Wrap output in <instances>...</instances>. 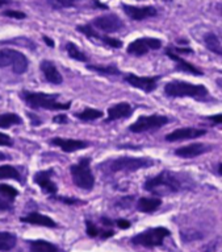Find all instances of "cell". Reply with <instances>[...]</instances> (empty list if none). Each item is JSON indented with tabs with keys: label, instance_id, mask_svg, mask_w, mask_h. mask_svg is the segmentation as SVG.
Instances as JSON below:
<instances>
[{
	"label": "cell",
	"instance_id": "cell-34",
	"mask_svg": "<svg viewBox=\"0 0 222 252\" xmlns=\"http://www.w3.org/2000/svg\"><path fill=\"white\" fill-rule=\"evenodd\" d=\"M4 16L8 17H13V19H25V13L20 12V11H13V9H8V11H4Z\"/></svg>",
	"mask_w": 222,
	"mask_h": 252
},
{
	"label": "cell",
	"instance_id": "cell-8",
	"mask_svg": "<svg viewBox=\"0 0 222 252\" xmlns=\"http://www.w3.org/2000/svg\"><path fill=\"white\" fill-rule=\"evenodd\" d=\"M169 123V118L165 115H150V116H141L136 123L130 126V131L136 133L146 132L151 129H158Z\"/></svg>",
	"mask_w": 222,
	"mask_h": 252
},
{
	"label": "cell",
	"instance_id": "cell-30",
	"mask_svg": "<svg viewBox=\"0 0 222 252\" xmlns=\"http://www.w3.org/2000/svg\"><path fill=\"white\" fill-rule=\"evenodd\" d=\"M88 70L96 71L99 74L105 75H119L120 70L116 66H101V65H87Z\"/></svg>",
	"mask_w": 222,
	"mask_h": 252
},
{
	"label": "cell",
	"instance_id": "cell-26",
	"mask_svg": "<svg viewBox=\"0 0 222 252\" xmlns=\"http://www.w3.org/2000/svg\"><path fill=\"white\" fill-rule=\"evenodd\" d=\"M21 123H23V120H21V118L17 114H12V112L0 114V128H9L12 126Z\"/></svg>",
	"mask_w": 222,
	"mask_h": 252
},
{
	"label": "cell",
	"instance_id": "cell-37",
	"mask_svg": "<svg viewBox=\"0 0 222 252\" xmlns=\"http://www.w3.org/2000/svg\"><path fill=\"white\" fill-rule=\"evenodd\" d=\"M170 50H171V52H173L175 54H177V56H179V54H183V53L191 54L192 52H194V50L189 49V48H170Z\"/></svg>",
	"mask_w": 222,
	"mask_h": 252
},
{
	"label": "cell",
	"instance_id": "cell-42",
	"mask_svg": "<svg viewBox=\"0 0 222 252\" xmlns=\"http://www.w3.org/2000/svg\"><path fill=\"white\" fill-rule=\"evenodd\" d=\"M53 199H59L62 202L69 203V205H74V203H78L79 201L75 198H63V197H58V198H53Z\"/></svg>",
	"mask_w": 222,
	"mask_h": 252
},
{
	"label": "cell",
	"instance_id": "cell-19",
	"mask_svg": "<svg viewBox=\"0 0 222 252\" xmlns=\"http://www.w3.org/2000/svg\"><path fill=\"white\" fill-rule=\"evenodd\" d=\"M166 54L169 56L171 60H173L175 63H176V70L179 71H183V73H188V74H194V75H202L204 73H202L200 69H197L196 66H194L192 63H189V62H187L185 60H183V58L180 57V56H177V54H175L173 52H171L170 50V48H167L166 49Z\"/></svg>",
	"mask_w": 222,
	"mask_h": 252
},
{
	"label": "cell",
	"instance_id": "cell-23",
	"mask_svg": "<svg viewBox=\"0 0 222 252\" xmlns=\"http://www.w3.org/2000/svg\"><path fill=\"white\" fill-rule=\"evenodd\" d=\"M30 252H61L55 244L50 243L48 240H33L29 244Z\"/></svg>",
	"mask_w": 222,
	"mask_h": 252
},
{
	"label": "cell",
	"instance_id": "cell-43",
	"mask_svg": "<svg viewBox=\"0 0 222 252\" xmlns=\"http://www.w3.org/2000/svg\"><path fill=\"white\" fill-rule=\"evenodd\" d=\"M94 5L96 7V8H103V9H107L108 7L105 4H101L100 1H98V0H94Z\"/></svg>",
	"mask_w": 222,
	"mask_h": 252
},
{
	"label": "cell",
	"instance_id": "cell-1",
	"mask_svg": "<svg viewBox=\"0 0 222 252\" xmlns=\"http://www.w3.org/2000/svg\"><path fill=\"white\" fill-rule=\"evenodd\" d=\"M144 188L145 190L155 195H169L179 193L183 189V185L175 174L170 173L169 170H163L162 173L156 174L155 177L148 178Z\"/></svg>",
	"mask_w": 222,
	"mask_h": 252
},
{
	"label": "cell",
	"instance_id": "cell-7",
	"mask_svg": "<svg viewBox=\"0 0 222 252\" xmlns=\"http://www.w3.org/2000/svg\"><path fill=\"white\" fill-rule=\"evenodd\" d=\"M171 235V231L166 227H155L141 232L132 239L133 244L144 246V247H158L163 244V240Z\"/></svg>",
	"mask_w": 222,
	"mask_h": 252
},
{
	"label": "cell",
	"instance_id": "cell-40",
	"mask_svg": "<svg viewBox=\"0 0 222 252\" xmlns=\"http://www.w3.org/2000/svg\"><path fill=\"white\" fill-rule=\"evenodd\" d=\"M117 226H119L120 228H129L130 227V222L129 220H126V219H119L117 222Z\"/></svg>",
	"mask_w": 222,
	"mask_h": 252
},
{
	"label": "cell",
	"instance_id": "cell-27",
	"mask_svg": "<svg viewBox=\"0 0 222 252\" xmlns=\"http://www.w3.org/2000/svg\"><path fill=\"white\" fill-rule=\"evenodd\" d=\"M8 178L21 182L20 173H19V170H17L15 166H11V165L0 166V180H8Z\"/></svg>",
	"mask_w": 222,
	"mask_h": 252
},
{
	"label": "cell",
	"instance_id": "cell-45",
	"mask_svg": "<svg viewBox=\"0 0 222 252\" xmlns=\"http://www.w3.org/2000/svg\"><path fill=\"white\" fill-rule=\"evenodd\" d=\"M101 222H103V224H105V226H111V227L115 224L113 222H112L111 219H108V218H103L101 219Z\"/></svg>",
	"mask_w": 222,
	"mask_h": 252
},
{
	"label": "cell",
	"instance_id": "cell-29",
	"mask_svg": "<svg viewBox=\"0 0 222 252\" xmlns=\"http://www.w3.org/2000/svg\"><path fill=\"white\" fill-rule=\"evenodd\" d=\"M66 49H67V53H69V56H70L73 60H76V61H80V62H87V56L84 53H83L82 50L79 49L78 46L75 45L74 42L69 41L66 44Z\"/></svg>",
	"mask_w": 222,
	"mask_h": 252
},
{
	"label": "cell",
	"instance_id": "cell-10",
	"mask_svg": "<svg viewBox=\"0 0 222 252\" xmlns=\"http://www.w3.org/2000/svg\"><path fill=\"white\" fill-rule=\"evenodd\" d=\"M94 25L100 31H103L104 33H115V32H120L123 28V20L115 13L96 17L94 20Z\"/></svg>",
	"mask_w": 222,
	"mask_h": 252
},
{
	"label": "cell",
	"instance_id": "cell-33",
	"mask_svg": "<svg viewBox=\"0 0 222 252\" xmlns=\"http://www.w3.org/2000/svg\"><path fill=\"white\" fill-rule=\"evenodd\" d=\"M86 226H87V234H88V236H91V238H95V236L99 235L100 230L96 226H95L91 220H86Z\"/></svg>",
	"mask_w": 222,
	"mask_h": 252
},
{
	"label": "cell",
	"instance_id": "cell-49",
	"mask_svg": "<svg viewBox=\"0 0 222 252\" xmlns=\"http://www.w3.org/2000/svg\"><path fill=\"white\" fill-rule=\"evenodd\" d=\"M165 1H171V0H165Z\"/></svg>",
	"mask_w": 222,
	"mask_h": 252
},
{
	"label": "cell",
	"instance_id": "cell-35",
	"mask_svg": "<svg viewBox=\"0 0 222 252\" xmlns=\"http://www.w3.org/2000/svg\"><path fill=\"white\" fill-rule=\"evenodd\" d=\"M12 203L13 202H11L8 199H4L0 197V211L11 210V209H12Z\"/></svg>",
	"mask_w": 222,
	"mask_h": 252
},
{
	"label": "cell",
	"instance_id": "cell-39",
	"mask_svg": "<svg viewBox=\"0 0 222 252\" xmlns=\"http://www.w3.org/2000/svg\"><path fill=\"white\" fill-rule=\"evenodd\" d=\"M210 122H213L216 124H222V114H218V115H209L206 118Z\"/></svg>",
	"mask_w": 222,
	"mask_h": 252
},
{
	"label": "cell",
	"instance_id": "cell-32",
	"mask_svg": "<svg viewBox=\"0 0 222 252\" xmlns=\"http://www.w3.org/2000/svg\"><path fill=\"white\" fill-rule=\"evenodd\" d=\"M80 0H49L53 8H73L76 7Z\"/></svg>",
	"mask_w": 222,
	"mask_h": 252
},
{
	"label": "cell",
	"instance_id": "cell-15",
	"mask_svg": "<svg viewBox=\"0 0 222 252\" xmlns=\"http://www.w3.org/2000/svg\"><path fill=\"white\" fill-rule=\"evenodd\" d=\"M54 174L53 169L41 170L34 174V182L37 184L46 194H55L57 193V185L51 181V176Z\"/></svg>",
	"mask_w": 222,
	"mask_h": 252
},
{
	"label": "cell",
	"instance_id": "cell-48",
	"mask_svg": "<svg viewBox=\"0 0 222 252\" xmlns=\"http://www.w3.org/2000/svg\"><path fill=\"white\" fill-rule=\"evenodd\" d=\"M218 173H220L222 176V162H221V164H220V165H218Z\"/></svg>",
	"mask_w": 222,
	"mask_h": 252
},
{
	"label": "cell",
	"instance_id": "cell-24",
	"mask_svg": "<svg viewBox=\"0 0 222 252\" xmlns=\"http://www.w3.org/2000/svg\"><path fill=\"white\" fill-rule=\"evenodd\" d=\"M17 243V238L15 234L7 231H0V251L7 252L15 248Z\"/></svg>",
	"mask_w": 222,
	"mask_h": 252
},
{
	"label": "cell",
	"instance_id": "cell-31",
	"mask_svg": "<svg viewBox=\"0 0 222 252\" xmlns=\"http://www.w3.org/2000/svg\"><path fill=\"white\" fill-rule=\"evenodd\" d=\"M17 195H19V191L9 185H4V184H0V197L4 199H8L11 202L15 201Z\"/></svg>",
	"mask_w": 222,
	"mask_h": 252
},
{
	"label": "cell",
	"instance_id": "cell-17",
	"mask_svg": "<svg viewBox=\"0 0 222 252\" xmlns=\"http://www.w3.org/2000/svg\"><path fill=\"white\" fill-rule=\"evenodd\" d=\"M133 107L128 102H121L115 106H112L111 108H108V118L105 120V123L109 122H115L119 119H126L133 114Z\"/></svg>",
	"mask_w": 222,
	"mask_h": 252
},
{
	"label": "cell",
	"instance_id": "cell-22",
	"mask_svg": "<svg viewBox=\"0 0 222 252\" xmlns=\"http://www.w3.org/2000/svg\"><path fill=\"white\" fill-rule=\"evenodd\" d=\"M161 205L162 199L142 197V198L138 199L137 209H138V211H141V213H152V211H155Z\"/></svg>",
	"mask_w": 222,
	"mask_h": 252
},
{
	"label": "cell",
	"instance_id": "cell-11",
	"mask_svg": "<svg viewBox=\"0 0 222 252\" xmlns=\"http://www.w3.org/2000/svg\"><path fill=\"white\" fill-rule=\"evenodd\" d=\"M125 82H128L130 86L140 89L145 93H151L158 86V81L161 79V75H154V77H140L136 74H128L123 77Z\"/></svg>",
	"mask_w": 222,
	"mask_h": 252
},
{
	"label": "cell",
	"instance_id": "cell-41",
	"mask_svg": "<svg viewBox=\"0 0 222 252\" xmlns=\"http://www.w3.org/2000/svg\"><path fill=\"white\" fill-rule=\"evenodd\" d=\"M99 235L103 238V239H107V238H111V236L115 235V231L113 230H105V231H100Z\"/></svg>",
	"mask_w": 222,
	"mask_h": 252
},
{
	"label": "cell",
	"instance_id": "cell-44",
	"mask_svg": "<svg viewBox=\"0 0 222 252\" xmlns=\"http://www.w3.org/2000/svg\"><path fill=\"white\" fill-rule=\"evenodd\" d=\"M44 41H45V44H48V45H49L50 48H53V46H54V42H53V40H51V38L44 36Z\"/></svg>",
	"mask_w": 222,
	"mask_h": 252
},
{
	"label": "cell",
	"instance_id": "cell-38",
	"mask_svg": "<svg viewBox=\"0 0 222 252\" xmlns=\"http://www.w3.org/2000/svg\"><path fill=\"white\" fill-rule=\"evenodd\" d=\"M53 122L58 124H66L69 123V119H67L66 115H57L53 118Z\"/></svg>",
	"mask_w": 222,
	"mask_h": 252
},
{
	"label": "cell",
	"instance_id": "cell-46",
	"mask_svg": "<svg viewBox=\"0 0 222 252\" xmlns=\"http://www.w3.org/2000/svg\"><path fill=\"white\" fill-rule=\"evenodd\" d=\"M8 3H11V0H0V7L4 4H8Z\"/></svg>",
	"mask_w": 222,
	"mask_h": 252
},
{
	"label": "cell",
	"instance_id": "cell-3",
	"mask_svg": "<svg viewBox=\"0 0 222 252\" xmlns=\"http://www.w3.org/2000/svg\"><path fill=\"white\" fill-rule=\"evenodd\" d=\"M21 98L32 108H46L51 111L58 110H69L71 102L61 103L58 102V94H45V93H32V91H21Z\"/></svg>",
	"mask_w": 222,
	"mask_h": 252
},
{
	"label": "cell",
	"instance_id": "cell-21",
	"mask_svg": "<svg viewBox=\"0 0 222 252\" xmlns=\"http://www.w3.org/2000/svg\"><path fill=\"white\" fill-rule=\"evenodd\" d=\"M23 222L29 224H37V226H44V227H57V223L54 222L53 219L49 218V217H46V215H42L40 213H30L26 217H23L21 218Z\"/></svg>",
	"mask_w": 222,
	"mask_h": 252
},
{
	"label": "cell",
	"instance_id": "cell-14",
	"mask_svg": "<svg viewBox=\"0 0 222 252\" xmlns=\"http://www.w3.org/2000/svg\"><path fill=\"white\" fill-rule=\"evenodd\" d=\"M206 133V129L204 128H179L173 131L166 136L167 141H181V140H191V139H196V137L204 136Z\"/></svg>",
	"mask_w": 222,
	"mask_h": 252
},
{
	"label": "cell",
	"instance_id": "cell-36",
	"mask_svg": "<svg viewBox=\"0 0 222 252\" xmlns=\"http://www.w3.org/2000/svg\"><path fill=\"white\" fill-rule=\"evenodd\" d=\"M12 144V140L8 135H4V133L0 132V145H4V147H9Z\"/></svg>",
	"mask_w": 222,
	"mask_h": 252
},
{
	"label": "cell",
	"instance_id": "cell-18",
	"mask_svg": "<svg viewBox=\"0 0 222 252\" xmlns=\"http://www.w3.org/2000/svg\"><path fill=\"white\" fill-rule=\"evenodd\" d=\"M50 143L55 145V147H59L63 152L67 153L80 151V149H84L88 147L86 141L74 140V139H63V137H54V139L50 140Z\"/></svg>",
	"mask_w": 222,
	"mask_h": 252
},
{
	"label": "cell",
	"instance_id": "cell-12",
	"mask_svg": "<svg viewBox=\"0 0 222 252\" xmlns=\"http://www.w3.org/2000/svg\"><path fill=\"white\" fill-rule=\"evenodd\" d=\"M76 31H79L80 33H83L84 36H87V37L100 40V41H103L105 45L116 48V49H119V48L123 46V41H121V40H119V38L109 37V36H105V34H100L98 31H95V29L88 24L78 25V27H76Z\"/></svg>",
	"mask_w": 222,
	"mask_h": 252
},
{
	"label": "cell",
	"instance_id": "cell-5",
	"mask_svg": "<svg viewBox=\"0 0 222 252\" xmlns=\"http://www.w3.org/2000/svg\"><path fill=\"white\" fill-rule=\"evenodd\" d=\"M90 164V157H84L78 164H74L70 168L73 181H74L75 185L83 190H91L95 185V177L92 174V170H91Z\"/></svg>",
	"mask_w": 222,
	"mask_h": 252
},
{
	"label": "cell",
	"instance_id": "cell-20",
	"mask_svg": "<svg viewBox=\"0 0 222 252\" xmlns=\"http://www.w3.org/2000/svg\"><path fill=\"white\" fill-rule=\"evenodd\" d=\"M40 69H41L42 74H44L48 82L54 83V85H61L63 82L61 73L58 71L57 66L51 61H46V60L42 61L41 65H40Z\"/></svg>",
	"mask_w": 222,
	"mask_h": 252
},
{
	"label": "cell",
	"instance_id": "cell-9",
	"mask_svg": "<svg viewBox=\"0 0 222 252\" xmlns=\"http://www.w3.org/2000/svg\"><path fill=\"white\" fill-rule=\"evenodd\" d=\"M162 41L158 38L152 37H144L137 38L133 42H130L128 46V53L133 54V56H145L148 53V50H156L161 49Z\"/></svg>",
	"mask_w": 222,
	"mask_h": 252
},
{
	"label": "cell",
	"instance_id": "cell-4",
	"mask_svg": "<svg viewBox=\"0 0 222 252\" xmlns=\"http://www.w3.org/2000/svg\"><path fill=\"white\" fill-rule=\"evenodd\" d=\"M108 172L116 173V172H136L140 169H146L154 165V161L148 157H129L123 156L111 160L107 162Z\"/></svg>",
	"mask_w": 222,
	"mask_h": 252
},
{
	"label": "cell",
	"instance_id": "cell-25",
	"mask_svg": "<svg viewBox=\"0 0 222 252\" xmlns=\"http://www.w3.org/2000/svg\"><path fill=\"white\" fill-rule=\"evenodd\" d=\"M204 42H205V46L208 49L214 54H218V56H222V45L218 37L213 32H209L204 36Z\"/></svg>",
	"mask_w": 222,
	"mask_h": 252
},
{
	"label": "cell",
	"instance_id": "cell-13",
	"mask_svg": "<svg viewBox=\"0 0 222 252\" xmlns=\"http://www.w3.org/2000/svg\"><path fill=\"white\" fill-rule=\"evenodd\" d=\"M123 12L126 13L132 20L134 21H142L148 17L156 16V9L151 5H146V7H134V5L123 4Z\"/></svg>",
	"mask_w": 222,
	"mask_h": 252
},
{
	"label": "cell",
	"instance_id": "cell-16",
	"mask_svg": "<svg viewBox=\"0 0 222 252\" xmlns=\"http://www.w3.org/2000/svg\"><path fill=\"white\" fill-rule=\"evenodd\" d=\"M212 151V147L206 144H201V143H196V144L185 145V147H180L175 151V155L181 158H195V157L204 155V153Z\"/></svg>",
	"mask_w": 222,
	"mask_h": 252
},
{
	"label": "cell",
	"instance_id": "cell-2",
	"mask_svg": "<svg viewBox=\"0 0 222 252\" xmlns=\"http://www.w3.org/2000/svg\"><path fill=\"white\" fill-rule=\"evenodd\" d=\"M165 94L173 98H194L205 100L209 96V91L204 85H194L184 81H171L165 86Z\"/></svg>",
	"mask_w": 222,
	"mask_h": 252
},
{
	"label": "cell",
	"instance_id": "cell-28",
	"mask_svg": "<svg viewBox=\"0 0 222 252\" xmlns=\"http://www.w3.org/2000/svg\"><path fill=\"white\" fill-rule=\"evenodd\" d=\"M76 118L80 120H84V122H91V120L100 119L103 116V112L100 110H95V108H84L82 112L76 114Z\"/></svg>",
	"mask_w": 222,
	"mask_h": 252
},
{
	"label": "cell",
	"instance_id": "cell-6",
	"mask_svg": "<svg viewBox=\"0 0 222 252\" xmlns=\"http://www.w3.org/2000/svg\"><path fill=\"white\" fill-rule=\"evenodd\" d=\"M29 61L25 54L13 49L0 50V67H11L13 73L24 74L28 70Z\"/></svg>",
	"mask_w": 222,
	"mask_h": 252
},
{
	"label": "cell",
	"instance_id": "cell-47",
	"mask_svg": "<svg viewBox=\"0 0 222 252\" xmlns=\"http://www.w3.org/2000/svg\"><path fill=\"white\" fill-rule=\"evenodd\" d=\"M5 158H7V156H5L4 153L0 152V161H3V160H5Z\"/></svg>",
	"mask_w": 222,
	"mask_h": 252
}]
</instances>
